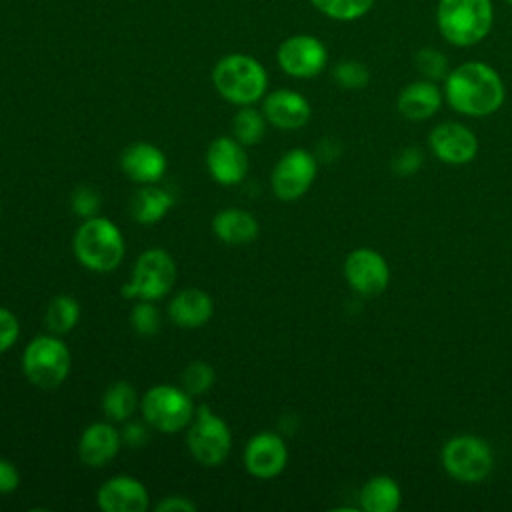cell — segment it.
Here are the masks:
<instances>
[{
    "label": "cell",
    "mask_w": 512,
    "mask_h": 512,
    "mask_svg": "<svg viewBox=\"0 0 512 512\" xmlns=\"http://www.w3.org/2000/svg\"><path fill=\"white\" fill-rule=\"evenodd\" d=\"M442 92L454 112L470 118H486L494 114L506 96L500 74L480 60H470L452 68L444 78Z\"/></svg>",
    "instance_id": "obj_1"
},
{
    "label": "cell",
    "mask_w": 512,
    "mask_h": 512,
    "mask_svg": "<svg viewBox=\"0 0 512 512\" xmlns=\"http://www.w3.org/2000/svg\"><path fill=\"white\" fill-rule=\"evenodd\" d=\"M494 24L492 0H438L436 26L440 36L458 48L482 42Z\"/></svg>",
    "instance_id": "obj_2"
},
{
    "label": "cell",
    "mask_w": 512,
    "mask_h": 512,
    "mask_svg": "<svg viewBox=\"0 0 512 512\" xmlns=\"http://www.w3.org/2000/svg\"><path fill=\"white\" fill-rule=\"evenodd\" d=\"M216 92L230 104L252 106L266 96L268 74L264 66L248 54H226L212 68Z\"/></svg>",
    "instance_id": "obj_3"
},
{
    "label": "cell",
    "mask_w": 512,
    "mask_h": 512,
    "mask_svg": "<svg viewBox=\"0 0 512 512\" xmlns=\"http://www.w3.org/2000/svg\"><path fill=\"white\" fill-rule=\"evenodd\" d=\"M72 246L78 262L92 272L116 270L126 250L120 228L104 216L86 218L78 226Z\"/></svg>",
    "instance_id": "obj_4"
},
{
    "label": "cell",
    "mask_w": 512,
    "mask_h": 512,
    "mask_svg": "<svg viewBox=\"0 0 512 512\" xmlns=\"http://www.w3.org/2000/svg\"><path fill=\"white\" fill-rule=\"evenodd\" d=\"M70 366V350L56 334L32 338L22 354L24 376L42 390L58 388L68 378Z\"/></svg>",
    "instance_id": "obj_5"
},
{
    "label": "cell",
    "mask_w": 512,
    "mask_h": 512,
    "mask_svg": "<svg viewBox=\"0 0 512 512\" xmlns=\"http://www.w3.org/2000/svg\"><path fill=\"white\" fill-rule=\"evenodd\" d=\"M140 412L144 422L154 430L176 434L192 422L196 406L184 388L156 384L140 398Z\"/></svg>",
    "instance_id": "obj_6"
},
{
    "label": "cell",
    "mask_w": 512,
    "mask_h": 512,
    "mask_svg": "<svg viewBox=\"0 0 512 512\" xmlns=\"http://www.w3.org/2000/svg\"><path fill=\"white\" fill-rule=\"evenodd\" d=\"M192 458L208 468L220 466L232 448V432L228 424L206 404L198 406L186 436Z\"/></svg>",
    "instance_id": "obj_7"
},
{
    "label": "cell",
    "mask_w": 512,
    "mask_h": 512,
    "mask_svg": "<svg viewBox=\"0 0 512 512\" xmlns=\"http://www.w3.org/2000/svg\"><path fill=\"white\" fill-rule=\"evenodd\" d=\"M176 280V264L162 248L144 250L132 270L130 280L122 286V296L128 300H160Z\"/></svg>",
    "instance_id": "obj_8"
},
{
    "label": "cell",
    "mask_w": 512,
    "mask_h": 512,
    "mask_svg": "<svg viewBox=\"0 0 512 512\" xmlns=\"http://www.w3.org/2000/svg\"><path fill=\"white\" fill-rule=\"evenodd\" d=\"M492 450L478 436H454L442 448V466L458 482L476 484L492 472Z\"/></svg>",
    "instance_id": "obj_9"
},
{
    "label": "cell",
    "mask_w": 512,
    "mask_h": 512,
    "mask_svg": "<svg viewBox=\"0 0 512 512\" xmlns=\"http://www.w3.org/2000/svg\"><path fill=\"white\" fill-rule=\"evenodd\" d=\"M316 172H318V158L312 152L304 148L288 150L276 162L270 176L274 196L284 202L298 200L312 186Z\"/></svg>",
    "instance_id": "obj_10"
},
{
    "label": "cell",
    "mask_w": 512,
    "mask_h": 512,
    "mask_svg": "<svg viewBox=\"0 0 512 512\" xmlns=\"http://www.w3.org/2000/svg\"><path fill=\"white\" fill-rule=\"evenodd\" d=\"M278 66L292 78H314L328 64L324 42L312 34H294L282 40L276 50Z\"/></svg>",
    "instance_id": "obj_11"
},
{
    "label": "cell",
    "mask_w": 512,
    "mask_h": 512,
    "mask_svg": "<svg viewBox=\"0 0 512 512\" xmlns=\"http://www.w3.org/2000/svg\"><path fill=\"white\" fill-rule=\"evenodd\" d=\"M348 286L362 296H378L390 282V268L384 256L372 248H356L344 260Z\"/></svg>",
    "instance_id": "obj_12"
},
{
    "label": "cell",
    "mask_w": 512,
    "mask_h": 512,
    "mask_svg": "<svg viewBox=\"0 0 512 512\" xmlns=\"http://www.w3.org/2000/svg\"><path fill=\"white\" fill-rule=\"evenodd\" d=\"M244 468L260 480H270L278 476L288 462V448L280 434L258 432L244 446Z\"/></svg>",
    "instance_id": "obj_13"
},
{
    "label": "cell",
    "mask_w": 512,
    "mask_h": 512,
    "mask_svg": "<svg viewBox=\"0 0 512 512\" xmlns=\"http://www.w3.org/2000/svg\"><path fill=\"white\" fill-rule=\"evenodd\" d=\"M428 144L434 156L450 166H462L478 154L476 134L460 122H442L428 134Z\"/></svg>",
    "instance_id": "obj_14"
},
{
    "label": "cell",
    "mask_w": 512,
    "mask_h": 512,
    "mask_svg": "<svg viewBox=\"0 0 512 512\" xmlns=\"http://www.w3.org/2000/svg\"><path fill=\"white\" fill-rule=\"evenodd\" d=\"M206 166L210 176L224 186L240 184L248 174V154L234 136H218L208 144Z\"/></svg>",
    "instance_id": "obj_15"
},
{
    "label": "cell",
    "mask_w": 512,
    "mask_h": 512,
    "mask_svg": "<svg viewBox=\"0 0 512 512\" xmlns=\"http://www.w3.org/2000/svg\"><path fill=\"white\" fill-rule=\"evenodd\" d=\"M96 504L104 512H144L150 506V496L138 478L118 474L98 488Z\"/></svg>",
    "instance_id": "obj_16"
},
{
    "label": "cell",
    "mask_w": 512,
    "mask_h": 512,
    "mask_svg": "<svg viewBox=\"0 0 512 512\" xmlns=\"http://www.w3.org/2000/svg\"><path fill=\"white\" fill-rule=\"evenodd\" d=\"M262 114L266 122L280 130H298L308 124L312 116L310 102L296 90L280 88L264 96Z\"/></svg>",
    "instance_id": "obj_17"
},
{
    "label": "cell",
    "mask_w": 512,
    "mask_h": 512,
    "mask_svg": "<svg viewBox=\"0 0 512 512\" xmlns=\"http://www.w3.org/2000/svg\"><path fill=\"white\" fill-rule=\"evenodd\" d=\"M164 152L150 142H134L120 156L122 172L138 184H156L166 172Z\"/></svg>",
    "instance_id": "obj_18"
},
{
    "label": "cell",
    "mask_w": 512,
    "mask_h": 512,
    "mask_svg": "<svg viewBox=\"0 0 512 512\" xmlns=\"http://www.w3.org/2000/svg\"><path fill=\"white\" fill-rule=\"evenodd\" d=\"M122 436L110 422H94L78 440V456L88 468L106 466L120 450Z\"/></svg>",
    "instance_id": "obj_19"
},
{
    "label": "cell",
    "mask_w": 512,
    "mask_h": 512,
    "mask_svg": "<svg viewBox=\"0 0 512 512\" xmlns=\"http://www.w3.org/2000/svg\"><path fill=\"white\" fill-rule=\"evenodd\" d=\"M444 100V92L432 80H416L406 84L398 98L396 108L408 120H428L432 118Z\"/></svg>",
    "instance_id": "obj_20"
},
{
    "label": "cell",
    "mask_w": 512,
    "mask_h": 512,
    "mask_svg": "<svg viewBox=\"0 0 512 512\" xmlns=\"http://www.w3.org/2000/svg\"><path fill=\"white\" fill-rule=\"evenodd\" d=\"M214 314V302L210 294L200 288H184L172 296L168 304L170 320L180 328H200Z\"/></svg>",
    "instance_id": "obj_21"
},
{
    "label": "cell",
    "mask_w": 512,
    "mask_h": 512,
    "mask_svg": "<svg viewBox=\"0 0 512 512\" xmlns=\"http://www.w3.org/2000/svg\"><path fill=\"white\" fill-rule=\"evenodd\" d=\"M212 230L224 244L242 246L256 240L260 226L248 210L224 208L212 218Z\"/></svg>",
    "instance_id": "obj_22"
},
{
    "label": "cell",
    "mask_w": 512,
    "mask_h": 512,
    "mask_svg": "<svg viewBox=\"0 0 512 512\" xmlns=\"http://www.w3.org/2000/svg\"><path fill=\"white\" fill-rule=\"evenodd\" d=\"M174 198L168 190L156 184H144L132 198H130V216L138 224L150 226L162 220L168 210L172 208Z\"/></svg>",
    "instance_id": "obj_23"
},
{
    "label": "cell",
    "mask_w": 512,
    "mask_h": 512,
    "mask_svg": "<svg viewBox=\"0 0 512 512\" xmlns=\"http://www.w3.org/2000/svg\"><path fill=\"white\" fill-rule=\"evenodd\" d=\"M358 500L366 512H394L402 502V492L394 478L380 474L362 486Z\"/></svg>",
    "instance_id": "obj_24"
},
{
    "label": "cell",
    "mask_w": 512,
    "mask_h": 512,
    "mask_svg": "<svg viewBox=\"0 0 512 512\" xmlns=\"http://www.w3.org/2000/svg\"><path fill=\"white\" fill-rule=\"evenodd\" d=\"M138 406H140L138 392L126 380L112 382L102 396V410L112 422L130 420V416L136 412Z\"/></svg>",
    "instance_id": "obj_25"
},
{
    "label": "cell",
    "mask_w": 512,
    "mask_h": 512,
    "mask_svg": "<svg viewBox=\"0 0 512 512\" xmlns=\"http://www.w3.org/2000/svg\"><path fill=\"white\" fill-rule=\"evenodd\" d=\"M44 320H46V328L50 330V334H56V336L68 334L80 320L78 300L68 294L54 296L46 308Z\"/></svg>",
    "instance_id": "obj_26"
},
{
    "label": "cell",
    "mask_w": 512,
    "mask_h": 512,
    "mask_svg": "<svg viewBox=\"0 0 512 512\" xmlns=\"http://www.w3.org/2000/svg\"><path fill=\"white\" fill-rule=\"evenodd\" d=\"M266 118L260 110L252 106H240V110L232 118V136L242 146H254L264 138Z\"/></svg>",
    "instance_id": "obj_27"
},
{
    "label": "cell",
    "mask_w": 512,
    "mask_h": 512,
    "mask_svg": "<svg viewBox=\"0 0 512 512\" xmlns=\"http://www.w3.org/2000/svg\"><path fill=\"white\" fill-rule=\"evenodd\" d=\"M312 6L330 20L352 22L366 16L376 0H310Z\"/></svg>",
    "instance_id": "obj_28"
},
{
    "label": "cell",
    "mask_w": 512,
    "mask_h": 512,
    "mask_svg": "<svg viewBox=\"0 0 512 512\" xmlns=\"http://www.w3.org/2000/svg\"><path fill=\"white\" fill-rule=\"evenodd\" d=\"M414 66H416V70L420 72V76L424 80H432V82L444 80L446 74L450 72L446 54L440 52L438 48H430V46L420 48L414 54Z\"/></svg>",
    "instance_id": "obj_29"
},
{
    "label": "cell",
    "mask_w": 512,
    "mask_h": 512,
    "mask_svg": "<svg viewBox=\"0 0 512 512\" xmlns=\"http://www.w3.org/2000/svg\"><path fill=\"white\" fill-rule=\"evenodd\" d=\"M214 378H216V372L208 362L194 360L184 368L180 380H182V388L190 396H198V394H204L212 388Z\"/></svg>",
    "instance_id": "obj_30"
},
{
    "label": "cell",
    "mask_w": 512,
    "mask_h": 512,
    "mask_svg": "<svg viewBox=\"0 0 512 512\" xmlns=\"http://www.w3.org/2000/svg\"><path fill=\"white\" fill-rule=\"evenodd\" d=\"M332 78L340 88L362 90L370 82V72L360 60H340L332 70Z\"/></svg>",
    "instance_id": "obj_31"
},
{
    "label": "cell",
    "mask_w": 512,
    "mask_h": 512,
    "mask_svg": "<svg viewBox=\"0 0 512 512\" xmlns=\"http://www.w3.org/2000/svg\"><path fill=\"white\" fill-rule=\"evenodd\" d=\"M130 326L140 336H154L160 330V312L152 300H138L130 310Z\"/></svg>",
    "instance_id": "obj_32"
},
{
    "label": "cell",
    "mask_w": 512,
    "mask_h": 512,
    "mask_svg": "<svg viewBox=\"0 0 512 512\" xmlns=\"http://www.w3.org/2000/svg\"><path fill=\"white\" fill-rule=\"evenodd\" d=\"M100 204H102V198H100L98 190H94L92 186H78L70 196V206H72L74 214L84 220L98 216Z\"/></svg>",
    "instance_id": "obj_33"
},
{
    "label": "cell",
    "mask_w": 512,
    "mask_h": 512,
    "mask_svg": "<svg viewBox=\"0 0 512 512\" xmlns=\"http://www.w3.org/2000/svg\"><path fill=\"white\" fill-rule=\"evenodd\" d=\"M20 336V322L18 318L8 310L0 306V354L6 352L16 344Z\"/></svg>",
    "instance_id": "obj_34"
},
{
    "label": "cell",
    "mask_w": 512,
    "mask_h": 512,
    "mask_svg": "<svg viewBox=\"0 0 512 512\" xmlns=\"http://www.w3.org/2000/svg\"><path fill=\"white\" fill-rule=\"evenodd\" d=\"M422 162H424V154L420 152V148H404L400 154L394 156L392 170L398 176H410L422 166Z\"/></svg>",
    "instance_id": "obj_35"
},
{
    "label": "cell",
    "mask_w": 512,
    "mask_h": 512,
    "mask_svg": "<svg viewBox=\"0 0 512 512\" xmlns=\"http://www.w3.org/2000/svg\"><path fill=\"white\" fill-rule=\"evenodd\" d=\"M122 436V442L130 448H142L146 442H148V428L140 422H128L126 420V426L122 428L120 432Z\"/></svg>",
    "instance_id": "obj_36"
},
{
    "label": "cell",
    "mask_w": 512,
    "mask_h": 512,
    "mask_svg": "<svg viewBox=\"0 0 512 512\" xmlns=\"http://www.w3.org/2000/svg\"><path fill=\"white\" fill-rule=\"evenodd\" d=\"M20 484V472L18 468L6 460V458H0V494H10L18 488Z\"/></svg>",
    "instance_id": "obj_37"
},
{
    "label": "cell",
    "mask_w": 512,
    "mask_h": 512,
    "mask_svg": "<svg viewBox=\"0 0 512 512\" xmlns=\"http://www.w3.org/2000/svg\"><path fill=\"white\" fill-rule=\"evenodd\" d=\"M154 508H156V512H194L196 504L192 500H188L186 496L174 494V496L162 498Z\"/></svg>",
    "instance_id": "obj_38"
},
{
    "label": "cell",
    "mask_w": 512,
    "mask_h": 512,
    "mask_svg": "<svg viewBox=\"0 0 512 512\" xmlns=\"http://www.w3.org/2000/svg\"><path fill=\"white\" fill-rule=\"evenodd\" d=\"M504 2H506V4H508V6H512V0H504Z\"/></svg>",
    "instance_id": "obj_39"
}]
</instances>
